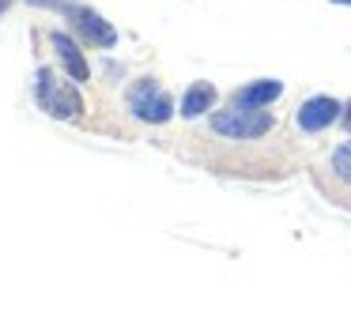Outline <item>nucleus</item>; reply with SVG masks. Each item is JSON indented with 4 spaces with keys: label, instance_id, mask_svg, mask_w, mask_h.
Here are the masks:
<instances>
[{
    "label": "nucleus",
    "instance_id": "obj_13",
    "mask_svg": "<svg viewBox=\"0 0 351 324\" xmlns=\"http://www.w3.org/2000/svg\"><path fill=\"white\" fill-rule=\"evenodd\" d=\"M332 4H351V0H332Z\"/></svg>",
    "mask_w": 351,
    "mask_h": 324
},
{
    "label": "nucleus",
    "instance_id": "obj_7",
    "mask_svg": "<svg viewBox=\"0 0 351 324\" xmlns=\"http://www.w3.org/2000/svg\"><path fill=\"white\" fill-rule=\"evenodd\" d=\"M280 95H283L280 79H253V83H245V87H238L234 95H230V102L234 105H253V110H268Z\"/></svg>",
    "mask_w": 351,
    "mask_h": 324
},
{
    "label": "nucleus",
    "instance_id": "obj_11",
    "mask_svg": "<svg viewBox=\"0 0 351 324\" xmlns=\"http://www.w3.org/2000/svg\"><path fill=\"white\" fill-rule=\"evenodd\" d=\"M27 4H34V8H57L61 0H27Z\"/></svg>",
    "mask_w": 351,
    "mask_h": 324
},
{
    "label": "nucleus",
    "instance_id": "obj_6",
    "mask_svg": "<svg viewBox=\"0 0 351 324\" xmlns=\"http://www.w3.org/2000/svg\"><path fill=\"white\" fill-rule=\"evenodd\" d=\"M49 42H53V53H57V60L64 64V72H69V79L72 83H84V79H91V68H87V60H84V53H80V45L72 42L69 34H49Z\"/></svg>",
    "mask_w": 351,
    "mask_h": 324
},
{
    "label": "nucleus",
    "instance_id": "obj_5",
    "mask_svg": "<svg viewBox=\"0 0 351 324\" xmlns=\"http://www.w3.org/2000/svg\"><path fill=\"white\" fill-rule=\"evenodd\" d=\"M72 23H76L80 38L91 42L95 49H114L117 45V30L110 27L99 12H91V8H76V12H72Z\"/></svg>",
    "mask_w": 351,
    "mask_h": 324
},
{
    "label": "nucleus",
    "instance_id": "obj_9",
    "mask_svg": "<svg viewBox=\"0 0 351 324\" xmlns=\"http://www.w3.org/2000/svg\"><path fill=\"white\" fill-rule=\"evenodd\" d=\"M332 170H336V177H340V181H348V185H351V140H343L340 147L332 151Z\"/></svg>",
    "mask_w": 351,
    "mask_h": 324
},
{
    "label": "nucleus",
    "instance_id": "obj_2",
    "mask_svg": "<svg viewBox=\"0 0 351 324\" xmlns=\"http://www.w3.org/2000/svg\"><path fill=\"white\" fill-rule=\"evenodd\" d=\"M34 102H38V110H46L49 117H76L80 110H84V98H80V90L72 87V83L57 79L49 68H38V83H34Z\"/></svg>",
    "mask_w": 351,
    "mask_h": 324
},
{
    "label": "nucleus",
    "instance_id": "obj_10",
    "mask_svg": "<svg viewBox=\"0 0 351 324\" xmlns=\"http://www.w3.org/2000/svg\"><path fill=\"white\" fill-rule=\"evenodd\" d=\"M340 125H343V132H351V102H343V113H340Z\"/></svg>",
    "mask_w": 351,
    "mask_h": 324
},
{
    "label": "nucleus",
    "instance_id": "obj_8",
    "mask_svg": "<svg viewBox=\"0 0 351 324\" xmlns=\"http://www.w3.org/2000/svg\"><path fill=\"white\" fill-rule=\"evenodd\" d=\"M212 105H215V87H212L208 79H197V83H189V90L182 95V117H185V121L204 117Z\"/></svg>",
    "mask_w": 351,
    "mask_h": 324
},
{
    "label": "nucleus",
    "instance_id": "obj_3",
    "mask_svg": "<svg viewBox=\"0 0 351 324\" xmlns=\"http://www.w3.org/2000/svg\"><path fill=\"white\" fill-rule=\"evenodd\" d=\"M129 110L136 113L144 125H167L174 117V98L167 95V87H159L155 79H140L129 90Z\"/></svg>",
    "mask_w": 351,
    "mask_h": 324
},
{
    "label": "nucleus",
    "instance_id": "obj_12",
    "mask_svg": "<svg viewBox=\"0 0 351 324\" xmlns=\"http://www.w3.org/2000/svg\"><path fill=\"white\" fill-rule=\"evenodd\" d=\"M4 8H8V0H0V12H4Z\"/></svg>",
    "mask_w": 351,
    "mask_h": 324
},
{
    "label": "nucleus",
    "instance_id": "obj_1",
    "mask_svg": "<svg viewBox=\"0 0 351 324\" xmlns=\"http://www.w3.org/2000/svg\"><path fill=\"white\" fill-rule=\"evenodd\" d=\"M276 128V117L268 110H253V105H234L230 110L212 113V132L227 136V140H261Z\"/></svg>",
    "mask_w": 351,
    "mask_h": 324
},
{
    "label": "nucleus",
    "instance_id": "obj_4",
    "mask_svg": "<svg viewBox=\"0 0 351 324\" xmlns=\"http://www.w3.org/2000/svg\"><path fill=\"white\" fill-rule=\"evenodd\" d=\"M340 113H343V105L336 102L332 95H313V98H306L302 105H298V113H295V125L302 128V132H325V128H332L336 121H340Z\"/></svg>",
    "mask_w": 351,
    "mask_h": 324
}]
</instances>
